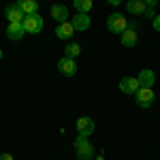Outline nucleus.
<instances>
[{"label": "nucleus", "mask_w": 160, "mask_h": 160, "mask_svg": "<svg viewBox=\"0 0 160 160\" xmlns=\"http://www.w3.org/2000/svg\"><path fill=\"white\" fill-rule=\"evenodd\" d=\"M75 152H77V160H92L94 158V148L90 145V141H88L86 137H77Z\"/></svg>", "instance_id": "f257e3e1"}, {"label": "nucleus", "mask_w": 160, "mask_h": 160, "mask_svg": "<svg viewBox=\"0 0 160 160\" xmlns=\"http://www.w3.org/2000/svg\"><path fill=\"white\" fill-rule=\"evenodd\" d=\"M107 28L111 32H115V34H122L124 30L128 28V19L124 17L122 13H111L107 17Z\"/></svg>", "instance_id": "f03ea898"}, {"label": "nucleus", "mask_w": 160, "mask_h": 160, "mask_svg": "<svg viewBox=\"0 0 160 160\" xmlns=\"http://www.w3.org/2000/svg\"><path fill=\"white\" fill-rule=\"evenodd\" d=\"M22 26H24V30L28 32V34H37V32H41V30H43V17H41L38 13L26 15L24 22H22Z\"/></svg>", "instance_id": "7ed1b4c3"}, {"label": "nucleus", "mask_w": 160, "mask_h": 160, "mask_svg": "<svg viewBox=\"0 0 160 160\" xmlns=\"http://www.w3.org/2000/svg\"><path fill=\"white\" fill-rule=\"evenodd\" d=\"M137 102H139V107L148 109L149 105L154 102V90L152 88H139L137 90Z\"/></svg>", "instance_id": "20e7f679"}, {"label": "nucleus", "mask_w": 160, "mask_h": 160, "mask_svg": "<svg viewBox=\"0 0 160 160\" xmlns=\"http://www.w3.org/2000/svg\"><path fill=\"white\" fill-rule=\"evenodd\" d=\"M77 130H79V137H90L92 132H94V122H92V118H88V115H83V118H79L77 120Z\"/></svg>", "instance_id": "39448f33"}, {"label": "nucleus", "mask_w": 160, "mask_h": 160, "mask_svg": "<svg viewBox=\"0 0 160 160\" xmlns=\"http://www.w3.org/2000/svg\"><path fill=\"white\" fill-rule=\"evenodd\" d=\"M51 17L58 22V24H64V22H68V9L64 7V4H51Z\"/></svg>", "instance_id": "423d86ee"}, {"label": "nucleus", "mask_w": 160, "mask_h": 160, "mask_svg": "<svg viewBox=\"0 0 160 160\" xmlns=\"http://www.w3.org/2000/svg\"><path fill=\"white\" fill-rule=\"evenodd\" d=\"M4 15L9 17V24H17V22H24V13H22V9L17 7V4H9L7 9H4Z\"/></svg>", "instance_id": "0eeeda50"}, {"label": "nucleus", "mask_w": 160, "mask_h": 160, "mask_svg": "<svg viewBox=\"0 0 160 160\" xmlns=\"http://www.w3.org/2000/svg\"><path fill=\"white\" fill-rule=\"evenodd\" d=\"M58 68H60V73L64 75V77H73V75L77 73V64H75V60H71V58H62V60L58 62Z\"/></svg>", "instance_id": "6e6552de"}, {"label": "nucleus", "mask_w": 160, "mask_h": 160, "mask_svg": "<svg viewBox=\"0 0 160 160\" xmlns=\"http://www.w3.org/2000/svg\"><path fill=\"white\" fill-rule=\"evenodd\" d=\"M137 81H139V88H152L154 81H156V75H154V71H149V68H143L139 73V77H137Z\"/></svg>", "instance_id": "1a4fd4ad"}, {"label": "nucleus", "mask_w": 160, "mask_h": 160, "mask_svg": "<svg viewBox=\"0 0 160 160\" xmlns=\"http://www.w3.org/2000/svg\"><path fill=\"white\" fill-rule=\"evenodd\" d=\"M120 90H122L124 94H137V90H139L137 77H124L122 81H120Z\"/></svg>", "instance_id": "9d476101"}, {"label": "nucleus", "mask_w": 160, "mask_h": 160, "mask_svg": "<svg viewBox=\"0 0 160 160\" xmlns=\"http://www.w3.org/2000/svg\"><path fill=\"white\" fill-rule=\"evenodd\" d=\"M120 41H122L124 47H132L137 43V28H132V26H128L126 30H124L122 34H120Z\"/></svg>", "instance_id": "9b49d317"}, {"label": "nucleus", "mask_w": 160, "mask_h": 160, "mask_svg": "<svg viewBox=\"0 0 160 160\" xmlns=\"http://www.w3.org/2000/svg\"><path fill=\"white\" fill-rule=\"evenodd\" d=\"M71 24H73L75 30H79V32H86L88 28H90V17L83 15V13H77L73 19H71Z\"/></svg>", "instance_id": "f8f14e48"}, {"label": "nucleus", "mask_w": 160, "mask_h": 160, "mask_svg": "<svg viewBox=\"0 0 160 160\" xmlns=\"http://www.w3.org/2000/svg\"><path fill=\"white\" fill-rule=\"evenodd\" d=\"M24 34H26V30H24V26H22V22L9 24V28H7V37L11 38V41H19Z\"/></svg>", "instance_id": "ddd939ff"}, {"label": "nucleus", "mask_w": 160, "mask_h": 160, "mask_svg": "<svg viewBox=\"0 0 160 160\" xmlns=\"http://www.w3.org/2000/svg\"><path fill=\"white\" fill-rule=\"evenodd\" d=\"M75 34V28L71 22H64V24H58V28H56V37L58 38H71Z\"/></svg>", "instance_id": "4468645a"}, {"label": "nucleus", "mask_w": 160, "mask_h": 160, "mask_svg": "<svg viewBox=\"0 0 160 160\" xmlns=\"http://www.w3.org/2000/svg\"><path fill=\"white\" fill-rule=\"evenodd\" d=\"M17 7L22 9L24 15H32V13L38 11V2H34V0H19V2H17Z\"/></svg>", "instance_id": "2eb2a0df"}, {"label": "nucleus", "mask_w": 160, "mask_h": 160, "mask_svg": "<svg viewBox=\"0 0 160 160\" xmlns=\"http://www.w3.org/2000/svg\"><path fill=\"white\" fill-rule=\"evenodd\" d=\"M126 7H128V11L135 13V15H143V11H145L148 4H145V0H130Z\"/></svg>", "instance_id": "dca6fc26"}, {"label": "nucleus", "mask_w": 160, "mask_h": 160, "mask_svg": "<svg viewBox=\"0 0 160 160\" xmlns=\"http://www.w3.org/2000/svg\"><path fill=\"white\" fill-rule=\"evenodd\" d=\"M79 53H81V45H79V43H68V45H66V49H64V58L75 60Z\"/></svg>", "instance_id": "f3484780"}, {"label": "nucleus", "mask_w": 160, "mask_h": 160, "mask_svg": "<svg viewBox=\"0 0 160 160\" xmlns=\"http://www.w3.org/2000/svg\"><path fill=\"white\" fill-rule=\"evenodd\" d=\"M75 9L79 13H83V15H88V11L92 9V0H75Z\"/></svg>", "instance_id": "a211bd4d"}, {"label": "nucleus", "mask_w": 160, "mask_h": 160, "mask_svg": "<svg viewBox=\"0 0 160 160\" xmlns=\"http://www.w3.org/2000/svg\"><path fill=\"white\" fill-rule=\"evenodd\" d=\"M154 30H156V32H160V15H156V17H154Z\"/></svg>", "instance_id": "6ab92c4d"}, {"label": "nucleus", "mask_w": 160, "mask_h": 160, "mask_svg": "<svg viewBox=\"0 0 160 160\" xmlns=\"http://www.w3.org/2000/svg\"><path fill=\"white\" fill-rule=\"evenodd\" d=\"M0 58H2V49H0Z\"/></svg>", "instance_id": "aec40b11"}]
</instances>
